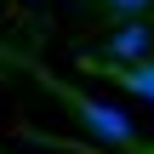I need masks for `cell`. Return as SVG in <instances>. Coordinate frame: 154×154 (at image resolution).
Returning <instances> with one entry per match:
<instances>
[{
	"mask_svg": "<svg viewBox=\"0 0 154 154\" xmlns=\"http://www.w3.org/2000/svg\"><path fill=\"white\" fill-rule=\"evenodd\" d=\"M103 6H109V11H120V17H143L154 0H103Z\"/></svg>",
	"mask_w": 154,
	"mask_h": 154,
	"instance_id": "obj_4",
	"label": "cell"
},
{
	"mask_svg": "<svg viewBox=\"0 0 154 154\" xmlns=\"http://www.w3.org/2000/svg\"><path fill=\"white\" fill-rule=\"evenodd\" d=\"M114 80H120L126 91H137L143 103H154V57H149V63H131V69L114 63Z\"/></svg>",
	"mask_w": 154,
	"mask_h": 154,
	"instance_id": "obj_3",
	"label": "cell"
},
{
	"mask_svg": "<svg viewBox=\"0 0 154 154\" xmlns=\"http://www.w3.org/2000/svg\"><path fill=\"white\" fill-rule=\"evenodd\" d=\"M69 103H74V114H80V126H86L91 137H103V143H114V149H137V131H131V120H126L120 109L91 103V97H69Z\"/></svg>",
	"mask_w": 154,
	"mask_h": 154,
	"instance_id": "obj_1",
	"label": "cell"
},
{
	"mask_svg": "<svg viewBox=\"0 0 154 154\" xmlns=\"http://www.w3.org/2000/svg\"><path fill=\"white\" fill-rule=\"evenodd\" d=\"M103 51L120 63V69H131V63H149L154 57V23H143V17H126L109 40H103Z\"/></svg>",
	"mask_w": 154,
	"mask_h": 154,
	"instance_id": "obj_2",
	"label": "cell"
}]
</instances>
